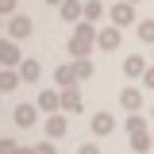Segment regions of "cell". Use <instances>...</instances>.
Wrapping results in <instances>:
<instances>
[{
  "instance_id": "6da1fadb",
  "label": "cell",
  "mask_w": 154,
  "mask_h": 154,
  "mask_svg": "<svg viewBox=\"0 0 154 154\" xmlns=\"http://www.w3.org/2000/svg\"><path fill=\"white\" fill-rule=\"evenodd\" d=\"M96 35H100V27L89 23V19H81V23H73V35L66 38V50L73 58H89V50L96 46Z\"/></svg>"
},
{
  "instance_id": "7a4b0ae2",
  "label": "cell",
  "mask_w": 154,
  "mask_h": 154,
  "mask_svg": "<svg viewBox=\"0 0 154 154\" xmlns=\"http://www.w3.org/2000/svg\"><path fill=\"white\" fill-rule=\"evenodd\" d=\"M108 19H112L116 27H135V23H139L131 0H119V4H112V8H108Z\"/></svg>"
},
{
  "instance_id": "3957f363",
  "label": "cell",
  "mask_w": 154,
  "mask_h": 154,
  "mask_svg": "<svg viewBox=\"0 0 154 154\" xmlns=\"http://www.w3.org/2000/svg\"><path fill=\"white\" fill-rule=\"evenodd\" d=\"M143 104H146V93H143L139 85L119 89V108H123V112H143Z\"/></svg>"
},
{
  "instance_id": "277c9868",
  "label": "cell",
  "mask_w": 154,
  "mask_h": 154,
  "mask_svg": "<svg viewBox=\"0 0 154 154\" xmlns=\"http://www.w3.org/2000/svg\"><path fill=\"white\" fill-rule=\"evenodd\" d=\"M38 116H42L38 104H16V108H12V123H16V127H35Z\"/></svg>"
},
{
  "instance_id": "5b68a950",
  "label": "cell",
  "mask_w": 154,
  "mask_h": 154,
  "mask_svg": "<svg viewBox=\"0 0 154 154\" xmlns=\"http://www.w3.org/2000/svg\"><path fill=\"white\" fill-rule=\"evenodd\" d=\"M119 42H123V27H116L108 19V27H100V35H96V46L100 50H119Z\"/></svg>"
},
{
  "instance_id": "8992f818",
  "label": "cell",
  "mask_w": 154,
  "mask_h": 154,
  "mask_svg": "<svg viewBox=\"0 0 154 154\" xmlns=\"http://www.w3.org/2000/svg\"><path fill=\"white\" fill-rule=\"evenodd\" d=\"M69 112H50L46 119H42V131L50 135V139H66V131H69V119H66Z\"/></svg>"
},
{
  "instance_id": "52a82bcc",
  "label": "cell",
  "mask_w": 154,
  "mask_h": 154,
  "mask_svg": "<svg viewBox=\"0 0 154 154\" xmlns=\"http://www.w3.org/2000/svg\"><path fill=\"white\" fill-rule=\"evenodd\" d=\"M35 104L42 108V116H50V112H62V89H42V93L35 96Z\"/></svg>"
},
{
  "instance_id": "ba28073f",
  "label": "cell",
  "mask_w": 154,
  "mask_h": 154,
  "mask_svg": "<svg viewBox=\"0 0 154 154\" xmlns=\"http://www.w3.org/2000/svg\"><path fill=\"white\" fill-rule=\"evenodd\" d=\"M4 31H8V38H31L35 23L27 16H8V27H4Z\"/></svg>"
},
{
  "instance_id": "9c48e42d",
  "label": "cell",
  "mask_w": 154,
  "mask_h": 154,
  "mask_svg": "<svg viewBox=\"0 0 154 154\" xmlns=\"http://www.w3.org/2000/svg\"><path fill=\"white\" fill-rule=\"evenodd\" d=\"M146 66H150V62H146L143 54H127V58H123V77H131V81H143Z\"/></svg>"
},
{
  "instance_id": "30bf717a",
  "label": "cell",
  "mask_w": 154,
  "mask_h": 154,
  "mask_svg": "<svg viewBox=\"0 0 154 154\" xmlns=\"http://www.w3.org/2000/svg\"><path fill=\"white\" fill-rule=\"evenodd\" d=\"M58 16L66 19V23H81V19H85V0H66V4H58Z\"/></svg>"
},
{
  "instance_id": "8fae6325",
  "label": "cell",
  "mask_w": 154,
  "mask_h": 154,
  "mask_svg": "<svg viewBox=\"0 0 154 154\" xmlns=\"http://www.w3.org/2000/svg\"><path fill=\"white\" fill-rule=\"evenodd\" d=\"M54 85H58V89L81 85V77H77V62H69V66H58V69H54Z\"/></svg>"
},
{
  "instance_id": "7c38bea8",
  "label": "cell",
  "mask_w": 154,
  "mask_h": 154,
  "mask_svg": "<svg viewBox=\"0 0 154 154\" xmlns=\"http://www.w3.org/2000/svg\"><path fill=\"white\" fill-rule=\"evenodd\" d=\"M112 131H116V116L112 112H96L93 116V135L104 139V135H112Z\"/></svg>"
},
{
  "instance_id": "4fadbf2b",
  "label": "cell",
  "mask_w": 154,
  "mask_h": 154,
  "mask_svg": "<svg viewBox=\"0 0 154 154\" xmlns=\"http://www.w3.org/2000/svg\"><path fill=\"white\" fill-rule=\"evenodd\" d=\"M19 77H23V85H35L38 77H42V62H35V58H23V62H19Z\"/></svg>"
},
{
  "instance_id": "5bb4252c",
  "label": "cell",
  "mask_w": 154,
  "mask_h": 154,
  "mask_svg": "<svg viewBox=\"0 0 154 154\" xmlns=\"http://www.w3.org/2000/svg\"><path fill=\"white\" fill-rule=\"evenodd\" d=\"M16 42L19 38H4V42H0V62H4V66H19V62H23V54H19Z\"/></svg>"
},
{
  "instance_id": "9a60e30c",
  "label": "cell",
  "mask_w": 154,
  "mask_h": 154,
  "mask_svg": "<svg viewBox=\"0 0 154 154\" xmlns=\"http://www.w3.org/2000/svg\"><path fill=\"white\" fill-rule=\"evenodd\" d=\"M85 108V100H81V89L69 85V89H62V112H81Z\"/></svg>"
},
{
  "instance_id": "2e32d148",
  "label": "cell",
  "mask_w": 154,
  "mask_h": 154,
  "mask_svg": "<svg viewBox=\"0 0 154 154\" xmlns=\"http://www.w3.org/2000/svg\"><path fill=\"white\" fill-rule=\"evenodd\" d=\"M150 146H154V131L150 127H146V131H131V150L135 154H146Z\"/></svg>"
},
{
  "instance_id": "e0dca14e",
  "label": "cell",
  "mask_w": 154,
  "mask_h": 154,
  "mask_svg": "<svg viewBox=\"0 0 154 154\" xmlns=\"http://www.w3.org/2000/svg\"><path fill=\"white\" fill-rule=\"evenodd\" d=\"M19 81H23V77H19V66H4V73H0V89H4V93H16Z\"/></svg>"
},
{
  "instance_id": "ac0fdd59",
  "label": "cell",
  "mask_w": 154,
  "mask_h": 154,
  "mask_svg": "<svg viewBox=\"0 0 154 154\" xmlns=\"http://www.w3.org/2000/svg\"><path fill=\"white\" fill-rule=\"evenodd\" d=\"M104 16H108L104 0H85V19H89V23H100Z\"/></svg>"
},
{
  "instance_id": "d6986e66",
  "label": "cell",
  "mask_w": 154,
  "mask_h": 154,
  "mask_svg": "<svg viewBox=\"0 0 154 154\" xmlns=\"http://www.w3.org/2000/svg\"><path fill=\"white\" fill-rule=\"evenodd\" d=\"M135 35H139L143 46H154V19H139L135 23Z\"/></svg>"
},
{
  "instance_id": "ffe728a7",
  "label": "cell",
  "mask_w": 154,
  "mask_h": 154,
  "mask_svg": "<svg viewBox=\"0 0 154 154\" xmlns=\"http://www.w3.org/2000/svg\"><path fill=\"white\" fill-rule=\"evenodd\" d=\"M123 127H127V135H131V131H146V119H143V112H127V123H123Z\"/></svg>"
},
{
  "instance_id": "44dd1931",
  "label": "cell",
  "mask_w": 154,
  "mask_h": 154,
  "mask_svg": "<svg viewBox=\"0 0 154 154\" xmlns=\"http://www.w3.org/2000/svg\"><path fill=\"white\" fill-rule=\"evenodd\" d=\"M73 62H77V77H81V81H89V77L96 73V69H93V62H89V58H73Z\"/></svg>"
},
{
  "instance_id": "7402d4cb",
  "label": "cell",
  "mask_w": 154,
  "mask_h": 154,
  "mask_svg": "<svg viewBox=\"0 0 154 154\" xmlns=\"http://www.w3.org/2000/svg\"><path fill=\"white\" fill-rule=\"evenodd\" d=\"M54 143H58V139H50V143H38V146H35V154H58V146H54Z\"/></svg>"
},
{
  "instance_id": "603a6c76",
  "label": "cell",
  "mask_w": 154,
  "mask_h": 154,
  "mask_svg": "<svg viewBox=\"0 0 154 154\" xmlns=\"http://www.w3.org/2000/svg\"><path fill=\"white\" fill-rule=\"evenodd\" d=\"M77 154H100V146H96V143H81V146H77Z\"/></svg>"
},
{
  "instance_id": "cb8c5ba5",
  "label": "cell",
  "mask_w": 154,
  "mask_h": 154,
  "mask_svg": "<svg viewBox=\"0 0 154 154\" xmlns=\"http://www.w3.org/2000/svg\"><path fill=\"white\" fill-rule=\"evenodd\" d=\"M143 85H146V89H154V62L146 66V73H143Z\"/></svg>"
},
{
  "instance_id": "d4e9b609",
  "label": "cell",
  "mask_w": 154,
  "mask_h": 154,
  "mask_svg": "<svg viewBox=\"0 0 154 154\" xmlns=\"http://www.w3.org/2000/svg\"><path fill=\"white\" fill-rule=\"evenodd\" d=\"M0 12L4 16H16V0H0Z\"/></svg>"
},
{
  "instance_id": "484cf974",
  "label": "cell",
  "mask_w": 154,
  "mask_h": 154,
  "mask_svg": "<svg viewBox=\"0 0 154 154\" xmlns=\"http://www.w3.org/2000/svg\"><path fill=\"white\" fill-rule=\"evenodd\" d=\"M16 150H19V146L12 143V139H4V143H0V154H16Z\"/></svg>"
},
{
  "instance_id": "4316f807",
  "label": "cell",
  "mask_w": 154,
  "mask_h": 154,
  "mask_svg": "<svg viewBox=\"0 0 154 154\" xmlns=\"http://www.w3.org/2000/svg\"><path fill=\"white\" fill-rule=\"evenodd\" d=\"M16 154H35V146H19V150Z\"/></svg>"
},
{
  "instance_id": "83f0119b",
  "label": "cell",
  "mask_w": 154,
  "mask_h": 154,
  "mask_svg": "<svg viewBox=\"0 0 154 154\" xmlns=\"http://www.w3.org/2000/svg\"><path fill=\"white\" fill-rule=\"evenodd\" d=\"M46 4H50V8H54V4H66V0H46Z\"/></svg>"
},
{
  "instance_id": "f1b7e54d",
  "label": "cell",
  "mask_w": 154,
  "mask_h": 154,
  "mask_svg": "<svg viewBox=\"0 0 154 154\" xmlns=\"http://www.w3.org/2000/svg\"><path fill=\"white\" fill-rule=\"evenodd\" d=\"M150 119H154V104H150Z\"/></svg>"
},
{
  "instance_id": "f546056e",
  "label": "cell",
  "mask_w": 154,
  "mask_h": 154,
  "mask_svg": "<svg viewBox=\"0 0 154 154\" xmlns=\"http://www.w3.org/2000/svg\"><path fill=\"white\" fill-rule=\"evenodd\" d=\"M150 58H154V46H150Z\"/></svg>"
},
{
  "instance_id": "4dcf8cb0",
  "label": "cell",
  "mask_w": 154,
  "mask_h": 154,
  "mask_svg": "<svg viewBox=\"0 0 154 154\" xmlns=\"http://www.w3.org/2000/svg\"><path fill=\"white\" fill-rule=\"evenodd\" d=\"M131 4H139V0H131Z\"/></svg>"
}]
</instances>
